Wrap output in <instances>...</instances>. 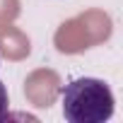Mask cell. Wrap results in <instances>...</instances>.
<instances>
[{
    "label": "cell",
    "instance_id": "obj_1",
    "mask_svg": "<svg viewBox=\"0 0 123 123\" xmlns=\"http://www.w3.org/2000/svg\"><path fill=\"white\" fill-rule=\"evenodd\" d=\"M63 118L68 123H106L113 116V92L99 77H77L60 89Z\"/></svg>",
    "mask_w": 123,
    "mask_h": 123
},
{
    "label": "cell",
    "instance_id": "obj_2",
    "mask_svg": "<svg viewBox=\"0 0 123 123\" xmlns=\"http://www.w3.org/2000/svg\"><path fill=\"white\" fill-rule=\"evenodd\" d=\"M10 111V94H7V85L0 82V121H3Z\"/></svg>",
    "mask_w": 123,
    "mask_h": 123
}]
</instances>
